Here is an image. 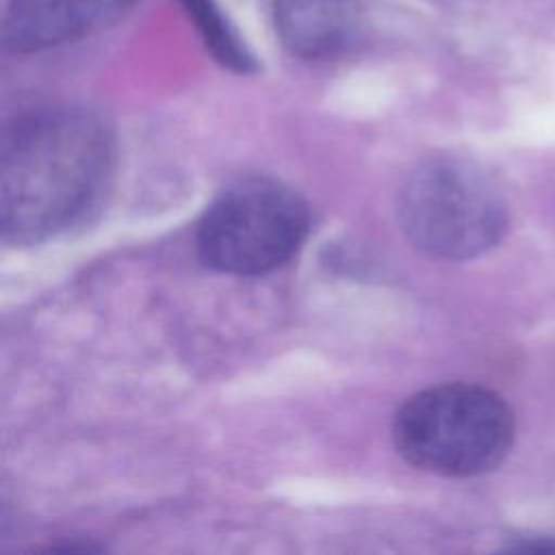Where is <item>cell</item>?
<instances>
[{"instance_id":"277c9868","label":"cell","mask_w":555,"mask_h":555,"mask_svg":"<svg viewBox=\"0 0 555 555\" xmlns=\"http://www.w3.org/2000/svg\"><path fill=\"white\" fill-rule=\"evenodd\" d=\"M310 228L308 204L291 186L247 176L228 184L197 225V251L215 271L262 275L288 262Z\"/></svg>"},{"instance_id":"8992f818","label":"cell","mask_w":555,"mask_h":555,"mask_svg":"<svg viewBox=\"0 0 555 555\" xmlns=\"http://www.w3.org/2000/svg\"><path fill=\"white\" fill-rule=\"evenodd\" d=\"M273 26L282 46L299 59H330L349 50L364 30L358 0H275Z\"/></svg>"},{"instance_id":"3957f363","label":"cell","mask_w":555,"mask_h":555,"mask_svg":"<svg viewBox=\"0 0 555 555\" xmlns=\"http://www.w3.org/2000/svg\"><path fill=\"white\" fill-rule=\"evenodd\" d=\"M397 212L408 241L442 260L486 254L509 225V208L499 184L477 163L460 156L418 163L399 189Z\"/></svg>"},{"instance_id":"52a82bcc","label":"cell","mask_w":555,"mask_h":555,"mask_svg":"<svg viewBox=\"0 0 555 555\" xmlns=\"http://www.w3.org/2000/svg\"><path fill=\"white\" fill-rule=\"evenodd\" d=\"M180 4L195 22V28L221 65L234 72H249L254 67V59L215 0H180Z\"/></svg>"},{"instance_id":"6da1fadb","label":"cell","mask_w":555,"mask_h":555,"mask_svg":"<svg viewBox=\"0 0 555 555\" xmlns=\"http://www.w3.org/2000/svg\"><path fill=\"white\" fill-rule=\"evenodd\" d=\"M106 124L76 106H46L11 121L0 147V228L15 245L80 223L113 173Z\"/></svg>"},{"instance_id":"7a4b0ae2","label":"cell","mask_w":555,"mask_h":555,"mask_svg":"<svg viewBox=\"0 0 555 555\" xmlns=\"http://www.w3.org/2000/svg\"><path fill=\"white\" fill-rule=\"evenodd\" d=\"M397 451L416 468L473 477L496 468L514 442V412L492 390L440 384L410 397L395 414Z\"/></svg>"},{"instance_id":"5b68a950","label":"cell","mask_w":555,"mask_h":555,"mask_svg":"<svg viewBox=\"0 0 555 555\" xmlns=\"http://www.w3.org/2000/svg\"><path fill=\"white\" fill-rule=\"evenodd\" d=\"M137 0H9L2 17V48L33 54L89 37L119 17Z\"/></svg>"}]
</instances>
